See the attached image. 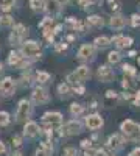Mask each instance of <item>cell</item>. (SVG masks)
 I'll use <instances>...</instances> for the list:
<instances>
[{
  "label": "cell",
  "instance_id": "ffe728a7",
  "mask_svg": "<svg viewBox=\"0 0 140 156\" xmlns=\"http://www.w3.org/2000/svg\"><path fill=\"white\" fill-rule=\"evenodd\" d=\"M8 62L11 64V66H20L22 64V56L17 53V51H9Z\"/></svg>",
  "mask_w": 140,
  "mask_h": 156
},
{
  "label": "cell",
  "instance_id": "4fadbf2b",
  "mask_svg": "<svg viewBox=\"0 0 140 156\" xmlns=\"http://www.w3.org/2000/svg\"><path fill=\"white\" fill-rule=\"evenodd\" d=\"M109 25H111V28H114V30H121L125 25H126V17H123L120 14H114L111 17Z\"/></svg>",
  "mask_w": 140,
  "mask_h": 156
},
{
  "label": "cell",
  "instance_id": "e0dca14e",
  "mask_svg": "<svg viewBox=\"0 0 140 156\" xmlns=\"http://www.w3.org/2000/svg\"><path fill=\"white\" fill-rule=\"evenodd\" d=\"M30 8H31L33 11L42 12V11L47 9V3L44 2V0H30Z\"/></svg>",
  "mask_w": 140,
  "mask_h": 156
},
{
  "label": "cell",
  "instance_id": "603a6c76",
  "mask_svg": "<svg viewBox=\"0 0 140 156\" xmlns=\"http://www.w3.org/2000/svg\"><path fill=\"white\" fill-rule=\"evenodd\" d=\"M109 44H111V39L106 37V36H98L95 39V45L97 47H108Z\"/></svg>",
  "mask_w": 140,
  "mask_h": 156
},
{
  "label": "cell",
  "instance_id": "44dd1931",
  "mask_svg": "<svg viewBox=\"0 0 140 156\" xmlns=\"http://www.w3.org/2000/svg\"><path fill=\"white\" fill-rule=\"evenodd\" d=\"M50 151H52V147L48 145V142H44L39 150L36 151V156H50Z\"/></svg>",
  "mask_w": 140,
  "mask_h": 156
},
{
  "label": "cell",
  "instance_id": "6da1fadb",
  "mask_svg": "<svg viewBox=\"0 0 140 156\" xmlns=\"http://www.w3.org/2000/svg\"><path fill=\"white\" fill-rule=\"evenodd\" d=\"M120 128H121L123 134L128 137V139L135 140V139L140 137V125L135 123V122H132V120H125Z\"/></svg>",
  "mask_w": 140,
  "mask_h": 156
},
{
  "label": "cell",
  "instance_id": "b9f144b4",
  "mask_svg": "<svg viewBox=\"0 0 140 156\" xmlns=\"http://www.w3.org/2000/svg\"><path fill=\"white\" fill-rule=\"evenodd\" d=\"M61 28H62V25H56V27L53 28V33H55V34H58V33H61Z\"/></svg>",
  "mask_w": 140,
  "mask_h": 156
},
{
  "label": "cell",
  "instance_id": "4316f807",
  "mask_svg": "<svg viewBox=\"0 0 140 156\" xmlns=\"http://www.w3.org/2000/svg\"><path fill=\"white\" fill-rule=\"evenodd\" d=\"M108 5H109V8L114 12H117V11L121 9V2H120V0H108Z\"/></svg>",
  "mask_w": 140,
  "mask_h": 156
},
{
  "label": "cell",
  "instance_id": "8fae6325",
  "mask_svg": "<svg viewBox=\"0 0 140 156\" xmlns=\"http://www.w3.org/2000/svg\"><path fill=\"white\" fill-rule=\"evenodd\" d=\"M31 97H33V100H34L36 103H45V101L48 100V94H47V90H45L44 87H36V89L33 90Z\"/></svg>",
  "mask_w": 140,
  "mask_h": 156
},
{
  "label": "cell",
  "instance_id": "2e32d148",
  "mask_svg": "<svg viewBox=\"0 0 140 156\" xmlns=\"http://www.w3.org/2000/svg\"><path fill=\"white\" fill-rule=\"evenodd\" d=\"M47 9L48 12H52V14H56V12L61 11V2L59 0H47Z\"/></svg>",
  "mask_w": 140,
  "mask_h": 156
},
{
  "label": "cell",
  "instance_id": "9a60e30c",
  "mask_svg": "<svg viewBox=\"0 0 140 156\" xmlns=\"http://www.w3.org/2000/svg\"><path fill=\"white\" fill-rule=\"evenodd\" d=\"M61 119H62L61 112H45V114L42 115V120H44L45 123H59Z\"/></svg>",
  "mask_w": 140,
  "mask_h": 156
},
{
  "label": "cell",
  "instance_id": "ab89813d",
  "mask_svg": "<svg viewBox=\"0 0 140 156\" xmlns=\"http://www.w3.org/2000/svg\"><path fill=\"white\" fill-rule=\"evenodd\" d=\"M106 94H108V97H109V98H112V97L115 98V97H117V92H114V90H108Z\"/></svg>",
  "mask_w": 140,
  "mask_h": 156
},
{
  "label": "cell",
  "instance_id": "8d00e7d4",
  "mask_svg": "<svg viewBox=\"0 0 140 156\" xmlns=\"http://www.w3.org/2000/svg\"><path fill=\"white\" fill-rule=\"evenodd\" d=\"M22 144V139L19 137V136H14V137H12V145H16V147H19Z\"/></svg>",
  "mask_w": 140,
  "mask_h": 156
},
{
  "label": "cell",
  "instance_id": "60d3db41",
  "mask_svg": "<svg viewBox=\"0 0 140 156\" xmlns=\"http://www.w3.org/2000/svg\"><path fill=\"white\" fill-rule=\"evenodd\" d=\"M129 156H140V148H135V150H132Z\"/></svg>",
  "mask_w": 140,
  "mask_h": 156
},
{
  "label": "cell",
  "instance_id": "bcb514c9",
  "mask_svg": "<svg viewBox=\"0 0 140 156\" xmlns=\"http://www.w3.org/2000/svg\"><path fill=\"white\" fill-rule=\"evenodd\" d=\"M137 6H138V9H140V0H138V2H137Z\"/></svg>",
  "mask_w": 140,
  "mask_h": 156
},
{
  "label": "cell",
  "instance_id": "e575fe53",
  "mask_svg": "<svg viewBox=\"0 0 140 156\" xmlns=\"http://www.w3.org/2000/svg\"><path fill=\"white\" fill-rule=\"evenodd\" d=\"M64 156H76V150L72 148V147H69V148L64 150Z\"/></svg>",
  "mask_w": 140,
  "mask_h": 156
},
{
  "label": "cell",
  "instance_id": "3957f363",
  "mask_svg": "<svg viewBox=\"0 0 140 156\" xmlns=\"http://www.w3.org/2000/svg\"><path fill=\"white\" fill-rule=\"evenodd\" d=\"M22 53L28 58H39L41 56V47L36 41H25L22 44Z\"/></svg>",
  "mask_w": 140,
  "mask_h": 156
},
{
  "label": "cell",
  "instance_id": "4dcf8cb0",
  "mask_svg": "<svg viewBox=\"0 0 140 156\" xmlns=\"http://www.w3.org/2000/svg\"><path fill=\"white\" fill-rule=\"evenodd\" d=\"M131 25L132 27H140V14H132L131 16Z\"/></svg>",
  "mask_w": 140,
  "mask_h": 156
},
{
  "label": "cell",
  "instance_id": "c3c4849f",
  "mask_svg": "<svg viewBox=\"0 0 140 156\" xmlns=\"http://www.w3.org/2000/svg\"><path fill=\"white\" fill-rule=\"evenodd\" d=\"M137 97H138V98H140V90H138V92H137Z\"/></svg>",
  "mask_w": 140,
  "mask_h": 156
},
{
  "label": "cell",
  "instance_id": "277c9868",
  "mask_svg": "<svg viewBox=\"0 0 140 156\" xmlns=\"http://www.w3.org/2000/svg\"><path fill=\"white\" fill-rule=\"evenodd\" d=\"M30 114H31V103L28 100H20L19 106H17V112H16L17 122H22L25 119H28Z\"/></svg>",
  "mask_w": 140,
  "mask_h": 156
},
{
  "label": "cell",
  "instance_id": "f6af8a7d",
  "mask_svg": "<svg viewBox=\"0 0 140 156\" xmlns=\"http://www.w3.org/2000/svg\"><path fill=\"white\" fill-rule=\"evenodd\" d=\"M59 2H61V3H67V2H69V0H59Z\"/></svg>",
  "mask_w": 140,
  "mask_h": 156
},
{
  "label": "cell",
  "instance_id": "ac0fdd59",
  "mask_svg": "<svg viewBox=\"0 0 140 156\" xmlns=\"http://www.w3.org/2000/svg\"><path fill=\"white\" fill-rule=\"evenodd\" d=\"M108 147H109V148H112V150L120 148V147H121V139H120V136H118V134L111 136V137H109V140H108Z\"/></svg>",
  "mask_w": 140,
  "mask_h": 156
},
{
  "label": "cell",
  "instance_id": "5bb4252c",
  "mask_svg": "<svg viewBox=\"0 0 140 156\" xmlns=\"http://www.w3.org/2000/svg\"><path fill=\"white\" fill-rule=\"evenodd\" d=\"M37 133H39V126H37V123H34V122H27L25 123V126H23V134L25 136L33 137Z\"/></svg>",
  "mask_w": 140,
  "mask_h": 156
},
{
  "label": "cell",
  "instance_id": "83f0119b",
  "mask_svg": "<svg viewBox=\"0 0 140 156\" xmlns=\"http://www.w3.org/2000/svg\"><path fill=\"white\" fill-rule=\"evenodd\" d=\"M9 123V114L5 111H0V126H6Z\"/></svg>",
  "mask_w": 140,
  "mask_h": 156
},
{
  "label": "cell",
  "instance_id": "d590c367",
  "mask_svg": "<svg viewBox=\"0 0 140 156\" xmlns=\"http://www.w3.org/2000/svg\"><path fill=\"white\" fill-rule=\"evenodd\" d=\"M58 90H59V94L64 95V94H67V92H69V86H67V84H61V86L58 87Z\"/></svg>",
  "mask_w": 140,
  "mask_h": 156
},
{
  "label": "cell",
  "instance_id": "7402d4cb",
  "mask_svg": "<svg viewBox=\"0 0 140 156\" xmlns=\"http://www.w3.org/2000/svg\"><path fill=\"white\" fill-rule=\"evenodd\" d=\"M14 3H16V0H0V9L8 12L12 6H14Z\"/></svg>",
  "mask_w": 140,
  "mask_h": 156
},
{
  "label": "cell",
  "instance_id": "5b68a950",
  "mask_svg": "<svg viewBox=\"0 0 140 156\" xmlns=\"http://www.w3.org/2000/svg\"><path fill=\"white\" fill-rule=\"evenodd\" d=\"M80 131H81V123L78 120H70L61 126V134L64 136H73V134H78Z\"/></svg>",
  "mask_w": 140,
  "mask_h": 156
},
{
  "label": "cell",
  "instance_id": "f35d334b",
  "mask_svg": "<svg viewBox=\"0 0 140 156\" xmlns=\"http://www.w3.org/2000/svg\"><path fill=\"white\" fill-rule=\"evenodd\" d=\"M95 156H108V154H106L104 150H97V151H95Z\"/></svg>",
  "mask_w": 140,
  "mask_h": 156
},
{
  "label": "cell",
  "instance_id": "d6a6232c",
  "mask_svg": "<svg viewBox=\"0 0 140 156\" xmlns=\"http://www.w3.org/2000/svg\"><path fill=\"white\" fill-rule=\"evenodd\" d=\"M123 72L125 73H128V75H135V70H134V67L132 66H129V64H125V66H123Z\"/></svg>",
  "mask_w": 140,
  "mask_h": 156
},
{
  "label": "cell",
  "instance_id": "836d02e7",
  "mask_svg": "<svg viewBox=\"0 0 140 156\" xmlns=\"http://www.w3.org/2000/svg\"><path fill=\"white\" fill-rule=\"evenodd\" d=\"M97 2V0H78V3L81 5V6H90V5H94Z\"/></svg>",
  "mask_w": 140,
  "mask_h": 156
},
{
  "label": "cell",
  "instance_id": "7a4b0ae2",
  "mask_svg": "<svg viewBox=\"0 0 140 156\" xmlns=\"http://www.w3.org/2000/svg\"><path fill=\"white\" fill-rule=\"evenodd\" d=\"M89 76H90V70H89V67L81 66V67L76 69L75 72H72V73L67 75V83H70V84H78V83L87 80Z\"/></svg>",
  "mask_w": 140,
  "mask_h": 156
},
{
  "label": "cell",
  "instance_id": "f1b7e54d",
  "mask_svg": "<svg viewBox=\"0 0 140 156\" xmlns=\"http://www.w3.org/2000/svg\"><path fill=\"white\" fill-rule=\"evenodd\" d=\"M12 17L9 16V14H5V16H2L0 17V25H3V27H9V25H12Z\"/></svg>",
  "mask_w": 140,
  "mask_h": 156
},
{
  "label": "cell",
  "instance_id": "7c38bea8",
  "mask_svg": "<svg viewBox=\"0 0 140 156\" xmlns=\"http://www.w3.org/2000/svg\"><path fill=\"white\" fill-rule=\"evenodd\" d=\"M112 42L115 44L118 48H126V47H129V45L132 44V37H126V36L117 34V36H114Z\"/></svg>",
  "mask_w": 140,
  "mask_h": 156
},
{
  "label": "cell",
  "instance_id": "d4e9b609",
  "mask_svg": "<svg viewBox=\"0 0 140 156\" xmlns=\"http://www.w3.org/2000/svg\"><path fill=\"white\" fill-rule=\"evenodd\" d=\"M83 111H84V106H81L80 103H72L70 105V112L73 115H80V114H83Z\"/></svg>",
  "mask_w": 140,
  "mask_h": 156
},
{
  "label": "cell",
  "instance_id": "74e56055",
  "mask_svg": "<svg viewBox=\"0 0 140 156\" xmlns=\"http://www.w3.org/2000/svg\"><path fill=\"white\" fill-rule=\"evenodd\" d=\"M81 147H83V148H90V147H92V142H90V140H83V142H81Z\"/></svg>",
  "mask_w": 140,
  "mask_h": 156
},
{
  "label": "cell",
  "instance_id": "1f68e13d",
  "mask_svg": "<svg viewBox=\"0 0 140 156\" xmlns=\"http://www.w3.org/2000/svg\"><path fill=\"white\" fill-rule=\"evenodd\" d=\"M67 47H69V44H66V42H58V44L55 45V50L59 53V51H66Z\"/></svg>",
  "mask_w": 140,
  "mask_h": 156
},
{
  "label": "cell",
  "instance_id": "9c48e42d",
  "mask_svg": "<svg viewBox=\"0 0 140 156\" xmlns=\"http://www.w3.org/2000/svg\"><path fill=\"white\" fill-rule=\"evenodd\" d=\"M94 55H95V47L90 44L81 45V48L78 51V58H81V59H90V58H94Z\"/></svg>",
  "mask_w": 140,
  "mask_h": 156
},
{
  "label": "cell",
  "instance_id": "f546056e",
  "mask_svg": "<svg viewBox=\"0 0 140 156\" xmlns=\"http://www.w3.org/2000/svg\"><path fill=\"white\" fill-rule=\"evenodd\" d=\"M36 78H37V81H39V83H47L50 80V73H47V72H37Z\"/></svg>",
  "mask_w": 140,
  "mask_h": 156
},
{
  "label": "cell",
  "instance_id": "30bf717a",
  "mask_svg": "<svg viewBox=\"0 0 140 156\" xmlns=\"http://www.w3.org/2000/svg\"><path fill=\"white\" fill-rule=\"evenodd\" d=\"M98 78H100L101 81L108 83V81L114 80V72H112L108 66H100V67H98Z\"/></svg>",
  "mask_w": 140,
  "mask_h": 156
},
{
  "label": "cell",
  "instance_id": "d6986e66",
  "mask_svg": "<svg viewBox=\"0 0 140 156\" xmlns=\"http://www.w3.org/2000/svg\"><path fill=\"white\" fill-rule=\"evenodd\" d=\"M86 22H87L89 27H97V28H98V27H103V23H104L103 19H101L100 16H95V14H94V16H89Z\"/></svg>",
  "mask_w": 140,
  "mask_h": 156
},
{
  "label": "cell",
  "instance_id": "7bdbcfd3",
  "mask_svg": "<svg viewBox=\"0 0 140 156\" xmlns=\"http://www.w3.org/2000/svg\"><path fill=\"white\" fill-rule=\"evenodd\" d=\"M3 151H5V144H3L2 140H0V154H2Z\"/></svg>",
  "mask_w": 140,
  "mask_h": 156
},
{
  "label": "cell",
  "instance_id": "ee69618b",
  "mask_svg": "<svg viewBox=\"0 0 140 156\" xmlns=\"http://www.w3.org/2000/svg\"><path fill=\"white\" fill-rule=\"evenodd\" d=\"M12 156H22V153H19V151H16L14 154H12Z\"/></svg>",
  "mask_w": 140,
  "mask_h": 156
},
{
  "label": "cell",
  "instance_id": "cb8c5ba5",
  "mask_svg": "<svg viewBox=\"0 0 140 156\" xmlns=\"http://www.w3.org/2000/svg\"><path fill=\"white\" fill-rule=\"evenodd\" d=\"M67 23L72 25V28H73V30L83 31V25H81V22H80V20H76L75 17H69V19H67Z\"/></svg>",
  "mask_w": 140,
  "mask_h": 156
},
{
  "label": "cell",
  "instance_id": "52a82bcc",
  "mask_svg": "<svg viewBox=\"0 0 140 156\" xmlns=\"http://www.w3.org/2000/svg\"><path fill=\"white\" fill-rule=\"evenodd\" d=\"M14 81L11 80L9 76L3 78L2 81H0V92H2L3 95H11L12 92H14Z\"/></svg>",
  "mask_w": 140,
  "mask_h": 156
},
{
  "label": "cell",
  "instance_id": "484cf974",
  "mask_svg": "<svg viewBox=\"0 0 140 156\" xmlns=\"http://www.w3.org/2000/svg\"><path fill=\"white\" fill-rule=\"evenodd\" d=\"M120 59H121V55L118 53V51H111V53H109V56H108V61H109V64H117Z\"/></svg>",
  "mask_w": 140,
  "mask_h": 156
},
{
  "label": "cell",
  "instance_id": "7dc6e473",
  "mask_svg": "<svg viewBox=\"0 0 140 156\" xmlns=\"http://www.w3.org/2000/svg\"><path fill=\"white\" fill-rule=\"evenodd\" d=\"M2 69H3V67H2V62H0V72H2Z\"/></svg>",
  "mask_w": 140,
  "mask_h": 156
},
{
  "label": "cell",
  "instance_id": "ba28073f",
  "mask_svg": "<svg viewBox=\"0 0 140 156\" xmlns=\"http://www.w3.org/2000/svg\"><path fill=\"white\" fill-rule=\"evenodd\" d=\"M86 125L90 129H98V128L103 126V119H101V115H98V114L87 115L86 117Z\"/></svg>",
  "mask_w": 140,
  "mask_h": 156
},
{
  "label": "cell",
  "instance_id": "8992f818",
  "mask_svg": "<svg viewBox=\"0 0 140 156\" xmlns=\"http://www.w3.org/2000/svg\"><path fill=\"white\" fill-rule=\"evenodd\" d=\"M27 33H28V30L25 28V25L17 23V25H14V28H12V31H11L9 41H11L12 44H14V42H20L22 39L27 36Z\"/></svg>",
  "mask_w": 140,
  "mask_h": 156
}]
</instances>
